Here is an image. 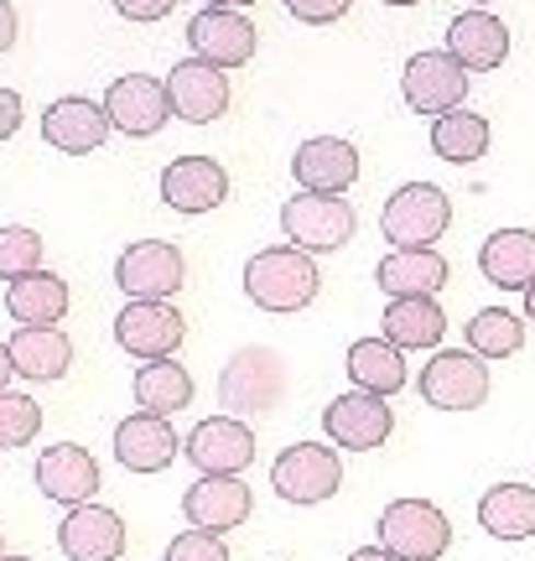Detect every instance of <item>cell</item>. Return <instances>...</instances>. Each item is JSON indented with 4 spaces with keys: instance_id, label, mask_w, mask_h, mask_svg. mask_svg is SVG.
<instances>
[{
    "instance_id": "30bf717a",
    "label": "cell",
    "mask_w": 535,
    "mask_h": 561,
    "mask_svg": "<svg viewBox=\"0 0 535 561\" xmlns=\"http://www.w3.org/2000/svg\"><path fill=\"white\" fill-rule=\"evenodd\" d=\"M322 432L333 437V447L375 453V447H385V437L396 432V411L385 405V396L349 390V396H338V401L322 405Z\"/></svg>"
},
{
    "instance_id": "f1b7e54d",
    "label": "cell",
    "mask_w": 535,
    "mask_h": 561,
    "mask_svg": "<svg viewBox=\"0 0 535 561\" xmlns=\"http://www.w3.org/2000/svg\"><path fill=\"white\" fill-rule=\"evenodd\" d=\"M379 333L396 348H436L447 333V312L436 307V297H390Z\"/></svg>"
},
{
    "instance_id": "ab89813d",
    "label": "cell",
    "mask_w": 535,
    "mask_h": 561,
    "mask_svg": "<svg viewBox=\"0 0 535 561\" xmlns=\"http://www.w3.org/2000/svg\"><path fill=\"white\" fill-rule=\"evenodd\" d=\"M16 42V11H11V0H0V53Z\"/></svg>"
},
{
    "instance_id": "6da1fadb",
    "label": "cell",
    "mask_w": 535,
    "mask_h": 561,
    "mask_svg": "<svg viewBox=\"0 0 535 561\" xmlns=\"http://www.w3.org/2000/svg\"><path fill=\"white\" fill-rule=\"evenodd\" d=\"M318 261L297 244H271V250H255L244 261V297L265 312H301L318 297Z\"/></svg>"
},
{
    "instance_id": "ffe728a7",
    "label": "cell",
    "mask_w": 535,
    "mask_h": 561,
    "mask_svg": "<svg viewBox=\"0 0 535 561\" xmlns=\"http://www.w3.org/2000/svg\"><path fill=\"white\" fill-rule=\"evenodd\" d=\"M292 172H297L301 193H349L358 182V151L354 140L343 136H312L297 146L292 157Z\"/></svg>"
},
{
    "instance_id": "44dd1931",
    "label": "cell",
    "mask_w": 535,
    "mask_h": 561,
    "mask_svg": "<svg viewBox=\"0 0 535 561\" xmlns=\"http://www.w3.org/2000/svg\"><path fill=\"white\" fill-rule=\"evenodd\" d=\"M182 453V437L172 432V421L157 411H136L115 426V458L130 473H161L167 462Z\"/></svg>"
},
{
    "instance_id": "5bb4252c",
    "label": "cell",
    "mask_w": 535,
    "mask_h": 561,
    "mask_svg": "<svg viewBox=\"0 0 535 561\" xmlns=\"http://www.w3.org/2000/svg\"><path fill=\"white\" fill-rule=\"evenodd\" d=\"M182 453L198 462V473H229L235 479L239 468L255 462V432L239 416H208L187 432Z\"/></svg>"
},
{
    "instance_id": "52a82bcc",
    "label": "cell",
    "mask_w": 535,
    "mask_h": 561,
    "mask_svg": "<svg viewBox=\"0 0 535 561\" xmlns=\"http://www.w3.org/2000/svg\"><path fill=\"white\" fill-rule=\"evenodd\" d=\"M182 280H187L182 250L167 240L125 244L115 261V286L125 291V301H167L182 291Z\"/></svg>"
},
{
    "instance_id": "e575fe53",
    "label": "cell",
    "mask_w": 535,
    "mask_h": 561,
    "mask_svg": "<svg viewBox=\"0 0 535 561\" xmlns=\"http://www.w3.org/2000/svg\"><path fill=\"white\" fill-rule=\"evenodd\" d=\"M42 432V405L32 396H0V453L11 447H26V442Z\"/></svg>"
},
{
    "instance_id": "f6af8a7d",
    "label": "cell",
    "mask_w": 535,
    "mask_h": 561,
    "mask_svg": "<svg viewBox=\"0 0 535 561\" xmlns=\"http://www.w3.org/2000/svg\"><path fill=\"white\" fill-rule=\"evenodd\" d=\"M385 5H421V0H385Z\"/></svg>"
},
{
    "instance_id": "7bdbcfd3",
    "label": "cell",
    "mask_w": 535,
    "mask_h": 561,
    "mask_svg": "<svg viewBox=\"0 0 535 561\" xmlns=\"http://www.w3.org/2000/svg\"><path fill=\"white\" fill-rule=\"evenodd\" d=\"M525 318L535 322V280H531V286H525Z\"/></svg>"
},
{
    "instance_id": "f546056e",
    "label": "cell",
    "mask_w": 535,
    "mask_h": 561,
    "mask_svg": "<svg viewBox=\"0 0 535 561\" xmlns=\"http://www.w3.org/2000/svg\"><path fill=\"white\" fill-rule=\"evenodd\" d=\"M478 525L494 541H525V536H535V489L531 483H494V489H483Z\"/></svg>"
},
{
    "instance_id": "f35d334b",
    "label": "cell",
    "mask_w": 535,
    "mask_h": 561,
    "mask_svg": "<svg viewBox=\"0 0 535 561\" xmlns=\"http://www.w3.org/2000/svg\"><path fill=\"white\" fill-rule=\"evenodd\" d=\"M16 125H21V94L16 89H0V140L16 136Z\"/></svg>"
},
{
    "instance_id": "8fae6325",
    "label": "cell",
    "mask_w": 535,
    "mask_h": 561,
    "mask_svg": "<svg viewBox=\"0 0 535 561\" xmlns=\"http://www.w3.org/2000/svg\"><path fill=\"white\" fill-rule=\"evenodd\" d=\"M115 121H110V110L104 100H83V94H62L42 110V140L47 146H58L62 157H89V151H100L104 140H110Z\"/></svg>"
},
{
    "instance_id": "7402d4cb",
    "label": "cell",
    "mask_w": 535,
    "mask_h": 561,
    "mask_svg": "<svg viewBox=\"0 0 535 561\" xmlns=\"http://www.w3.org/2000/svg\"><path fill=\"white\" fill-rule=\"evenodd\" d=\"M250 489L229 473H203L198 483H187V494H182V515L198 525V530H235V525L250 520Z\"/></svg>"
},
{
    "instance_id": "484cf974",
    "label": "cell",
    "mask_w": 535,
    "mask_h": 561,
    "mask_svg": "<svg viewBox=\"0 0 535 561\" xmlns=\"http://www.w3.org/2000/svg\"><path fill=\"white\" fill-rule=\"evenodd\" d=\"M11 364H16V375H26V380H62L68 375V364H73V343H68V333L62 328H16L11 333Z\"/></svg>"
},
{
    "instance_id": "d6986e66",
    "label": "cell",
    "mask_w": 535,
    "mask_h": 561,
    "mask_svg": "<svg viewBox=\"0 0 535 561\" xmlns=\"http://www.w3.org/2000/svg\"><path fill=\"white\" fill-rule=\"evenodd\" d=\"M161 198L178 214H214L229 198V172L214 157H178L161 167Z\"/></svg>"
},
{
    "instance_id": "60d3db41",
    "label": "cell",
    "mask_w": 535,
    "mask_h": 561,
    "mask_svg": "<svg viewBox=\"0 0 535 561\" xmlns=\"http://www.w3.org/2000/svg\"><path fill=\"white\" fill-rule=\"evenodd\" d=\"M349 561H400V557H390L385 546H358V551H354Z\"/></svg>"
},
{
    "instance_id": "3957f363",
    "label": "cell",
    "mask_w": 535,
    "mask_h": 561,
    "mask_svg": "<svg viewBox=\"0 0 535 561\" xmlns=\"http://www.w3.org/2000/svg\"><path fill=\"white\" fill-rule=\"evenodd\" d=\"M354 203L343 193H297V198L281 203V234L307 250V255H328V250H343L354 240Z\"/></svg>"
},
{
    "instance_id": "ee69618b",
    "label": "cell",
    "mask_w": 535,
    "mask_h": 561,
    "mask_svg": "<svg viewBox=\"0 0 535 561\" xmlns=\"http://www.w3.org/2000/svg\"><path fill=\"white\" fill-rule=\"evenodd\" d=\"M208 5H224V11H239V5H255V0H208Z\"/></svg>"
},
{
    "instance_id": "b9f144b4",
    "label": "cell",
    "mask_w": 535,
    "mask_h": 561,
    "mask_svg": "<svg viewBox=\"0 0 535 561\" xmlns=\"http://www.w3.org/2000/svg\"><path fill=\"white\" fill-rule=\"evenodd\" d=\"M5 375H16V364H11V348L0 343V396H5Z\"/></svg>"
},
{
    "instance_id": "603a6c76",
    "label": "cell",
    "mask_w": 535,
    "mask_h": 561,
    "mask_svg": "<svg viewBox=\"0 0 535 561\" xmlns=\"http://www.w3.org/2000/svg\"><path fill=\"white\" fill-rule=\"evenodd\" d=\"M447 53H453L468 73H489V68H499V62L510 58V26H504L494 11L474 5V11L453 16V26H447Z\"/></svg>"
},
{
    "instance_id": "2e32d148",
    "label": "cell",
    "mask_w": 535,
    "mask_h": 561,
    "mask_svg": "<svg viewBox=\"0 0 535 561\" xmlns=\"http://www.w3.org/2000/svg\"><path fill=\"white\" fill-rule=\"evenodd\" d=\"M187 42H193V58L218 62V68H244L255 58V26L239 11H224V5H203L198 16L187 21Z\"/></svg>"
},
{
    "instance_id": "74e56055",
    "label": "cell",
    "mask_w": 535,
    "mask_h": 561,
    "mask_svg": "<svg viewBox=\"0 0 535 561\" xmlns=\"http://www.w3.org/2000/svg\"><path fill=\"white\" fill-rule=\"evenodd\" d=\"M172 5H178V0H115V11L130 21H161Z\"/></svg>"
},
{
    "instance_id": "ac0fdd59",
    "label": "cell",
    "mask_w": 535,
    "mask_h": 561,
    "mask_svg": "<svg viewBox=\"0 0 535 561\" xmlns=\"http://www.w3.org/2000/svg\"><path fill=\"white\" fill-rule=\"evenodd\" d=\"M58 546L68 561H115L125 551V520L104 504H73L58 525Z\"/></svg>"
},
{
    "instance_id": "4dcf8cb0",
    "label": "cell",
    "mask_w": 535,
    "mask_h": 561,
    "mask_svg": "<svg viewBox=\"0 0 535 561\" xmlns=\"http://www.w3.org/2000/svg\"><path fill=\"white\" fill-rule=\"evenodd\" d=\"M489 140H494L489 121L474 115V110H463V104L432 121V151L442 161H453V167H474L478 157H489Z\"/></svg>"
},
{
    "instance_id": "cb8c5ba5",
    "label": "cell",
    "mask_w": 535,
    "mask_h": 561,
    "mask_svg": "<svg viewBox=\"0 0 535 561\" xmlns=\"http://www.w3.org/2000/svg\"><path fill=\"white\" fill-rule=\"evenodd\" d=\"M478 271L499 291H525L535 280V229H494L478 250Z\"/></svg>"
},
{
    "instance_id": "9c48e42d",
    "label": "cell",
    "mask_w": 535,
    "mask_h": 561,
    "mask_svg": "<svg viewBox=\"0 0 535 561\" xmlns=\"http://www.w3.org/2000/svg\"><path fill=\"white\" fill-rule=\"evenodd\" d=\"M400 94L417 115H447L468 100V68L453 53H417V58H406Z\"/></svg>"
},
{
    "instance_id": "4fadbf2b",
    "label": "cell",
    "mask_w": 535,
    "mask_h": 561,
    "mask_svg": "<svg viewBox=\"0 0 535 561\" xmlns=\"http://www.w3.org/2000/svg\"><path fill=\"white\" fill-rule=\"evenodd\" d=\"M167 94H172V115H182L187 125H208L229 110V73L218 62L182 58L167 73Z\"/></svg>"
},
{
    "instance_id": "277c9868",
    "label": "cell",
    "mask_w": 535,
    "mask_h": 561,
    "mask_svg": "<svg viewBox=\"0 0 535 561\" xmlns=\"http://www.w3.org/2000/svg\"><path fill=\"white\" fill-rule=\"evenodd\" d=\"M379 546L400 561H436L453 546V525L432 500H390L379 510Z\"/></svg>"
},
{
    "instance_id": "8992f818",
    "label": "cell",
    "mask_w": 535,
    "mask_h": 561,
    "mask_svg": "<svg viewBox=\"0 0 535 561\" xmlns=\"http://www.w3.org/2000/svg\"><path fill=\"white\" fill-rule=\"evenodd\" d=\"M421 401L436 411H478L489 401V364L474 348H436L421 364Z\"/></svg>"
},
{
    "instance_id": "9a60e30c",
    "label": "cell",
    "mask_w": 535,
    "mask_h": 561,
    "mask_svg": "<svg viewBox=\"0 0 535 561\" xmlns=\"http://www.w3.org/2000/svg\"><path fill=\"white\" fill-rule=\"evenodd\" d=\"M37 489L53 504H68V510L89 504L100 494V462L79 442H53V447H42L37 458Z\"/></svg>"
},
{
    "instance_id": "d4e9b609",
    "label": "cell",
    "mask_w": 535,
    "mask_h": 561,
    "mask_svg": "<svg viewBox=\"0 0 535 561\" xmlns=\"http://www.w3.org/2000/svg\"><path fill=\"white\" fill-rule=\"evenodd\" d=\"M5 312L21 322V328H47V322H62L68 312V280L58 271H26V276L5 280Z\"/></svg>"
},
{
    "instance_id": "83f0119b",
    "label": "cell",
    "mask_w": 535,
    "mask_h": 561,
    "mask_svg": "<svg viewBox=\"0 0 535 561\" xmlns=\"http://www.w3.org/2000/svg\"><path fill=\"white\" fill-rule=\"evenodd\" d=\"M375 280L385 297H436L447 286V261L436 250H390L375 265Z\"/></svg>"
},
{
    "instance_id": "bcb514c9",
    "label": "cell",
    "mask_w": 535,
    "mask_h": 561,
    "mask_svg": "<svg viewBox=\"0 0 535 561\" xmlns=\"http://www.w3.org/2000/svg\"><path fill=\"white\" fill-rule=\"evenodd\" d=\"M474 5H483V11H489V5H494V0H474Z\"/></svg>"
},
{
    "instance_id": "7dc6e473",
    "label": "cell",
    "mask_w": 535,
    "mask_h": 561,
    "mask_svg": "<svg viewBox=\"0 0 535 561\" xmlns=\"http://www.w3.org/2000/svg\"><path fill=\"white\" fill-rule=\"evenodd\" d=\"M0 561H32V557H0Z\"/></svg>"
},
{
    "instance_id": "7c38bea8",
    "label": "cell",
    "mask_w": 535,
    "mask_h": 561,
    "mask_svg": "<svg viewBox=\"0 0 535 561\" xmlns=\"http://www.w3.org/2000/svg\"><path fill=\"white\" fill-rule=\"evenodd\" d=\"M182 333H187V318L172 301H125L115 318L119 348L136 354V359H172Z\"/></svg>"
},
{
    "instance_id": "8d00e7d4",
    "label": "cell",
    "mask_w": 535,
    "mask_h": 561,
    "mask_svg": "<svg viewBox=\"0 0 535 561\" xmlns=\"http://www.w3.org/2000/svg\"><path fill=\"white\" fill-rule=\"evenodd\" d=\"M354 0H286V11L297 21H312V26H328V21H338L343 11H349Z\"/></svg>"
},
{
    "instance_id": "4316f807",
    "label": "cell",
    "mask_w": 535,
    "mask_h": 561,
    "mask_svg": "<svg viewBox=\"0 0 535 561\" xmlns=\"http://www.w3.org/2000/svg\"><path fill=\"white\" fill-rule=\"evenodd\" d=\"M349 380L358 385V390H369V396H396V390H406L411 385V369H406V348H396V343L385 339H358L349 343Z\"/></svg>"
},
{
    "instance_id": "1f68e13d",
    "label": "cell",
    "mask_w": 535,
    "mask_h": 561,
    "mask_svg": "<svg viewBox=\"0 0 535 561\" xmlns=\"http://www.w3.org/2000/svg\"><path fill=\"white\" fill-rule=\"evenodd\" d=\"M136 405L157 416H178L182 405H193V375L178 359H146L136 369Z\"/></svg>"
},
{
    "instance_id": "d6a6232c",
    "label": "cell",
    "mask_w": 535,
    "mask_h": 561,
    "mask_svg": "<svg viewBox=\"0 0 535 561\" xmlns=\"http://www.w3.org/2000/svg\"><path fill=\"white\" fill-rule=\"evenodd\" d=\"M463 339H468L478 359H510V354L525 348V322L510 307H478L468 328H463Z\"/></svg>"
},
{
    "instance_id": "836d02e7",
    "label": "cell",
    "mask_w": 535,
    "mask_h": 561,
    "mask_svg": "<svg viewBox=\"0 0 535 561\" xmlns=\"http://www.w3.org/2000/svg\"><path fill=\"white\" fill-rule=\"evenodd\" d=\"M42 265V234L26 224H0V280L26 276Z\"/></svg>"
},
{
    "instance_id": "7a4b0ae2",
    "label": "cell",
    "mask_w": 535,
    "mask_h": 561,
    "mask_svg": "<svg viewBox=\"0 0 535 561\" xmlns=\"http://www.w3.org/2000/svg\"><path fill=\"white\" fill-rule=\"evenodd\" d=\"M447 224H453V198L436 182H400L379 214V229L396 250H436Z\"/></svg>"
},
{
    "instance_id": "5b68a950",
    "label": "cell",
    "mask_w": 535,
    "mask_h": 561,
    "mask_svg": "<svg viewBox=\"0 0 535 561\" xmlns=\"http://www.w3.org/2000/svg\"><path fill=\"white\" fill-rule=\"evenodd\" d=\"M286 396V359L271 343H244L229 354L224 375H218V401L235 411H271Z\"/></svg>"
},
{
    "instance_id": "ba28073f",
    "label": "cell",
    "mask_w": 535,
    "mask_h": 561,
    "mask_svg": "<svg viewBox=\"0 0 535 561\" xmlns=\"http://www.w3.org/2000/svg\"><path fill=\"white\" fill-rule=\"evenodd\" d=\"M271 489L286 504H322L343 489V462L322 442H297L271 462Z\"/></svg>"
},
{
    "instance_id": "d590c367",
    "label": "cell",
    "mask_w": 535,
    "mask_h": 561,
    "mask_svg": "<svg viewBox=\"0 0 535 561\" xmlns=\"http://www.w3.org/2000/svg\"><path fill=\"white\" fill-rule=\"evenodd\" d=\"M167 561H229V546L218 541V530H182L178 541L167 546Z\"/></svg>"
},
{
    "instance_id": "e0dca14e",
    "label": "cell",
    "mask_w": 535,
    "mask_h": 561,
    "mask_svg": "<svg viewBox=\"0 0 535 561\" xmlns=\"http://www.w3.org/2000/svg\"><path fill=\"white\" fill-rule=\"evenodd\" d=\"M104 110H110L115 130H125V136H157L167 125V115H172V94H167L161 79L125 73V79H115L104 89Z\"/></svg>"
}]
</instances>
